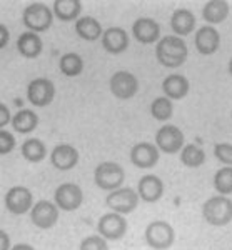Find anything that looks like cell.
Here are the masks:
<instances>
[{"mask_svg": "<svg viewBox=\"0 0 232 250\" xmlns=\"http://www.w3.org/2000/svg\"><path fill=\"white\" fill-rule=\"evenodd\" d=\"M189 88H190L189 80L184 75H179V74L169 75L162 82V90H164L165 97L170 100H182L189 94Z\"/></svg>", "mask_w": 232, "mask_h": 250, "instance_id": "cell-21", "label": "cell"}, {"mask_svg": "<svg viewBox=\"0 0 232 250\" xmlns=\"http://www.w3.org/2000/svg\"><path fill=\"white\" fill-rule=\"evenodd\" d=\"M137 193L147 204L159 202L164 195V182L154 173H147L137 184Z\"/></svg>", "mask_w": 232, "mask_h": 250, "instance_id": "cell-18", "label": "cell"}, {"mask_svg": "<svg viewBox=\"0 0 232 250\" xmlns=\"http://www.w3.org/2000/svg\"><path fill=\"white\" fill-rule=\"evenodd\" d=\"M59 65H60V72H62L65 77H77L84 70V60L75 52H69V54H64L60 57Z\"/></svg>", "mask_w": 232, "mask_h": 250, "instance_id": "cell-28", "label": "cell"}, {"mask_svg": "<svg viewBox=\"0 0 232 250\" xmlns=\"http://www.w3.org/2000/svg\"><path fill=\"white\" fill-rule=\"evenodd\" d=\"M139 193L130 187H122L119 190L111 192L105 199V205L107 208H111L112 212L120 213V215H127L132 213L139 205Z\"/></svg>", "mask_w": 232, "mask_h": 250, "instance_id": "cell-6", "label": "cell"}, {"mask_svg": "<svg viewBox=\"0 0 232 250\" xmlns=\"http://www.w3.org/2000/svg\"><path fill=\"white\" fill-rule=\"evenodd\" d=\"M174 114V105L172 100L167 99V97H157L152 104H150V115L156 120H161V122H165L169 120Z\"/></svg>", "mask_w": 232, "mask_h": 250, "instance_id": "cell-30", "label": "cell"}, {"mask_svg": "<svg viewBox=\"0 0 232 250\" xmlns=\"http://www.w3.org/2000/svg\"><path fill=\"white\" fill-rule=\"evenodd\" d=\"M214 188L219 195H231L232 193V167H222L214 175Z\"/></svg>", "mask_w": 232, "mask_h": 250, "instance_id": "cell-31", "label": "cell"}, {"mask_svg": "<svg viewBox=\"0 0 232 250\" xmlns=\"http://www.w3.org/2000/svg\"><path fill=\"white\" fill-rule=\"evenodd\" d=\"M22 22L30 32L34 34H42L47 32L52 27L54 22V12L42 2H34L28 7H25L22 14Z\"/></svg>", "mask_w": 232, "mask_h": 250, "instance_id": "cell-4", "label": "cell"}, {"mask_svg": "<svg viewBox=\"0 0 232 250\" xmlns=\"http://www.w3.org/2000/svg\"><path fill=\"white\" fill-rule=\"evenodd\" d=\"M59 210L55 202H50V200H39L37 204L34 205L30 212V219L32 224L35 227L42 229V230H48L59 222Z\"/></svg>", "mask_w": 232, "mask_h": 250, "instance_id": "cell-13", "label": "cell"}, {"mask_svg": "<svg viewBox=\"0 0 232 250\" xmlns=\"http://www.w3.org/2000/svg\"><path fill=\"white\" fill-rule=\"evenodd\" d=\"M17 48L20 55L25 59H37L44 50L42 39L39 37V34L34 32H25L17 39Z\"/></svg>", "mask_w": 232, "mask_h": 250, "instance_id": "cell-23", "label": "cell"}, {"mask_svg": "<svg viewBox=\"0 0 232 250\" xmlns=\"http://www.w3.org/2000/svg\"><path fill=\"white\" fill-rule=\"evenodd\" d=\"M80 250H109V244L100 235H89L80 242Z\"/></svg>", "mask_w": 232, "mask_h": 250, "instance_id": "cell-33", "label": "cell"}, {"mask_svg": "<svg viewBox=\"0 0 232 250\" xmlns=\"http://www.w3.org/2000/svg\"><path fill=\"white\" fill-rule=\"evenodd\" d=\"M181 162L182 165L189 168H197L206 162V152L202 147L195 144H187L181 152Z\"/></svg>", "mask_w": 232, "mask_h": 250, "instance_id": "cell-29", "label": "cell"}, {"mask_svg": "<svg viewBox=\"0 0 232 250\" xmlns=\"http://www.w3.org/2000/svg\"><path fill=\"white\" fill-rule=\"evenodd\" d=\"M50 164L54 165V168H57V170H72L79 164V152H77L74 145L59 144L50 152Z\"/></svg>", "mask_w": 232, "mask_h": 250, "instance_id": "cell-15", "label": "cell"}, {"mask_svg": "<svg viewBox=\"0 0 232 250\" xmlns=\"http://www.w3.org/2000/svg\"><path fill=\"white\" fill-rule=\"evenodd\" d=\"M202 217L212 227H226L232 222V200L224 195H214L202 205Z\"/></svg>", "mask_w": 232, "mask_h": 250, "instance_id": "cell-2", "label": "cell"}, {"mask_svg": "<svg viewBox=\"0 0 232 250\" xmlns=\"http://www.w3.org/2000/svg\"><path fill=\"white\" fill-rule=\"evenodd\" d=\"M37 125H39V115L32 108L19 110L14 115V119H12V127L19 134H30V132H34L37 128Z\"/></svg>", "mask_w": 232, "mask_h": 250, "instance_id": "cell-26", "label": "cell"}, {"mask_svg": "<svg viewBox=\"0 0 232 250\" xmlns=\"http://www.w3.org/2000/svg\"><path fill=\"white\" fill-rule=\"evenodd\" d=\"M0 35H2V40H0V47L5 48L7 42H9V30H7L5 23H0Z\"/></svg>", "mask_w": 232, "mask_h": 250, "instance_id": "cell-36", "label": "cell"}, {"mask_svg": "<svg viewBox=\"0 0 232 250\" xmlns=\"http://www.w3.org/2000/svg\"><path fill=\"white\" fill-rule=\"evenodd\" d=\"M52 12L62 22L79 20V15L82 12V2L80 0H54Z\"/></svg>", "mask_w": 232, "mask_h": 250, "instance_id": "cell-24", "label": "cell"}, {"mask_svg": "<svg viewBox=\"0 0 232 250\" xmlns=\"http://www.w3.org/2000/svg\"><path fill=\"white\" fill-rule=\"evenodd\" d=\"M12 119H14V117H10L9 107H7L5 104H0V127L5 128L7 124H12Z\"/></svg>", "mask_w": 232, "mask_h": 250, "instance_id": "cell-35", "label": "cell"}, {"mask_svg": "<svg viewBox=\"0 0 232 250\" xmlns=\"http://www.w3.org/2000/svg\"><path fill=\"white\" fill-rule=\"evenodd\" d=\"M229 74L232 75V59L229 60Z\"/></svg>", "mask_w": 232, "mask_h": 250, "instance_id": "cell-39", "label": "cell"}, {"mask_svg": "<svg viewBox=\"0 0 232 250\" xmlns=\"http://www.w3.org/2000/svg\"><path fill=\"white\" fill-rule=\"evenodd\" d=\"M100 40L104 50L114 55H119L129 48V34L122 27H109Z\"/></svg>", "mask_w": 232, "mask_h": 250, "instance_id": "cell-19", "label": "cell"}, {"mask_svg": "<svg viewBox=\"0 0 232 250\" xmlns=\"http://www.w3.org/2000/svg\"><path fill=\"white\" fill-rule=\"evenodd\" d=\"M130 162L137 168H154L159 162V148L156 144L140 142L130 148Z\"/></svg>", "mask_w": 232, "mask_h": 250, "instance_id": "cell-14", "label": "cell"}, {"mask_svg": "<svg viewBox=\"0 0 232 250\" xmlns=\"http://www.w3.org/2000/svg\"><path fill=\"white\" fill-rule=\"evenodd\" d=\"M14 148H15V137L12 135L9 130L2 128V130H0V154L7 155V154H10Z\"/></svg>", "mask_w": 232, "mask_h": 250, "instance_id": "cell-34", "label": "cell"}, {"mask_svg": "<svg viewBox=\"0 0 232 250\" xmlns=\"http://www.w3.org/2000/svg\"><path fill=\"white\" fill-rule=\"evenodd\" d=\"M111 92L114 97L120 100H129L139 92V80L136 75L130 74L127 70H120L111 77Z\"/></svg>", "mask_w": 232, "mask_h": 250, "instance_id": "cell-12", "label": "cell"}, {"mask_svg": "<svg viewBox=\"0 0 232 250\" xmlns=\"http://www.w3.org/2000/svg\"><path fill=\"white\" fill-rule=\"evenodd\" d=\"M214 157L222 162L226 167H232V144H215L214 145Z\"/></svg>", "mask_w": 232, "mask_h": 250, "instance_id": "cell-32", "label": "cell"}, {"mask_svg": "<svg viewBox=\"0 0 232 250\" xmlns=\"http://www.w3.org/2000/svg\"><path fill=\"white\" fill-rule=\"evenodd\" d=\"M229 2L226 0H209L202 9V17L209 25H217L229 17Z\"/></svg>", "mask_w": 232, "mask_h": 250, "instance_id": "cell-22", "label": "cell"}, {"mask_svg": "<svg viewBox=\"0 0 232 250\" xmlns=\"http://www.w3.org/2000/svg\"><path fill=\"white\" fill-rule=\"evenodd\" d=\"M97 232L105 240H120L127 233V220L120 213L107 212L97 222Z\"/></svg>", "mask_w": 232, "mask_h": 250, "instance_id": "cell-7", "label": "cell"}, {"mask_svg": "<svg viewBox=\"0 0 232 250\" xmlns=\"http://www.w3.org/2000/svg\"><path fill=\"white\" fill-rule=\"evenodd\" d=\"M156 145L164 154H177L182 152L184 145V132L177 125H164L157 130L156 134Z\"/></svg>", "mask_w": 232, "mask_h": 250, "instance_id": "cell-8", "label": "cell"}, {"mask_svg": "<svg viewBox=\"0 0 232 250\" xmlns=\"http://www.w3.org/2000/svg\"><path fill=\"white\" fill-rule=\"evenodd\" d=\"M55 97V85L50 79H34L27 87V99L35 107H47Z\"/></svg>", "mask_w": 232, "mask_h": 250, "instance_id": "cell-10", "label": "cell"}, {"mask_svg": "<svg viewBox=\"0 0 232 250\" xmlns=\"http://www.w3.org/2000/svg\"><path fill=\"white\" fill-rule=\"evenodd\" d=\"M144 239L154 250H167L176 242V232L172 225L165 220H154L145 227Z\"/></svg>", "mask_w": 232, "mask_h": 250, "instance_id": "cell-5", "label": "cell"}, {"mask_svg": "<svg viewBox=\"0 0 232 250\" xmlns=\"http://www.w3.org/2000/svg\"><path fill=\"white\" fill-rule=\"evenodd\" d=\"M187 55H189L187 43L184 42V39L177 37V35H167L157 42L156 59L162 67L176 68L184 65Z\"/></svg>", "mask_w": 232, "mask_h": 250, "instance_id": "cell-1", "label": "cell"}, {"mask_svg": "<svg viewBox=\"0 0 232 250\" xmlns=\"http://www.w3.org/2000/svg\"><path fill=\"white\" fill-rule=\"evenodd\" d=\"M195 15L187 9H177L170 17V29L177 37H187L195 30Z\"/></svg>", "mask_w": 232, "mask_h": 250, "instance_id": "cell-20", "label": "cell"}, {"mask_svg": "<svg viewBox=\"0 0 232 250\" xmlns=\"http://www.w3.org/2000/svg\"><path fill=\"white\" fill-rule=\"evenodd\" d=\"M102 25L97 19L93 17H80L75 22V34L79 35L80 39L89 40V42H93L97 39H102L104 35Z\"/></svg>", "mask_w": 232, "mask_h": 250, "instance_id": "cell-25", "label": "cell"}, {"mask_svg": "<svg viewBox=\"0 0 232 250\" xmlns=\"http://www.w3.org/2000/svg\"><path fill=\"white\" fill-rule=\"evenodd\" d=\"M34 205V195L23 185H15L5 193V207L14 215H22V213L32 212Z\"/></svg>", "mask_w": 232, "mask_h": 250, "instance_id": "cell-11", "label": "cell"}, {"mask_svg": "<svg viewBox=\"0 0 232 250\" xmlns=\"http://www.w3.org/2000/svg\"><path fill=\"white\" fill-rule=\"evenodd\" d=\"M132 37L140 43L150 45V43L159 42L161 37V27L154 19L149 17H140L134 22L132 25Z\"/></svg>", "mask_w": 232, "mask_h": 250, "instance_id": "cell-17", "label": "cell"}, {"mask_svg": "<svg viewBox=\"0 0 232 250\" xmlns=\"http://www.w3.org/2000/svg\"><path fill=\"white\" fill-rule=\"evenodd\" d=\"M55 205L64 212H74L84 202V192L77 184L67 182L55 188L54 193Z\"/></svg>", "mask_w": 232, "mask_h": 250, "instance_id": "cell-9", "label": "cell"}, {"mask_svg": "<svg viewBox=\"0 0 232 250\" xmlns=\"http://www.w3.org/2000/svg\"><path fill=\"white\" fill-rule=\"evenodd\" d=\"M12 250H35L32 245H28V244H17V245H14L12 247Z\"/></svg>", "mask_w": 232, "mask_h": 250, "instance_id": "cell-38", "label": "cell"}, {"mask_svg": "<svg viewBox=\"0 0 232 250\" xmlns=\"http://www.w3.org/2000/svg\"><path fill=\"white\" fill-rule=\"evenodd\" d=\"M194 43L201 55H214L221 47V34L212 25H202L197 29Z\"/></svg>", "mask_w": 232, "mask_h": 250, "instance_id": "cell-16", "label": "cell"}, {"mask_svg": "<svg viewBox=\"0 0 232 250\" xmlns=\"http://www.w3.org/2000/svg\"><path fill=\"white\" fill-rule=\"evenodd\" d=\"M125 180V172L117 162H102L93 170V182L99 188L109 192H116L122 188V184Z\"/></svg>", "mask_w": 232, "mask_h": 250, "instance_id": "cell-3", "label": "cell"}, {"mask_svg": "<svg viewBox=\"0 0 232 250\" xmlns=\"http://www.w3.org/2000/svg\"><path fill=\"white\" fill-rule=\"evenodd\" d=\"M0 239H2V247H0V250H12L10 249V237L9 233H7L5 230L0 232Z\"/></svg>", "mask_w": 232, "mask_h": 250, "instance_id": "cell-37", "label": "cell"}, {"mask_svg": "<svg viewBox=\"0 0 232 250\" xmlns=\"http://www.w3.org/2000/svg\"><path fill=\"white\" fill-rule=\"evenodd\" d=\"M20 152H22L23 159L32 164L42 162V160L47 157L46 144L39 139H27L25 142L22 144V147H20Z\"/></svg>", "mask_w": 232, "mask_h": 250, "instance_id": "cell-27", "label": "cell"}]
</instances>
